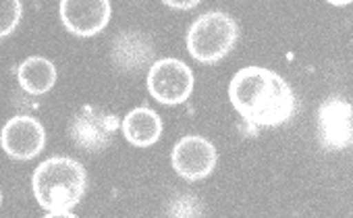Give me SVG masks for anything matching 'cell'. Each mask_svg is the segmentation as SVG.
<instances>
[{
	"mask_svg": "<svg viewBox=\"0 0 353 218\" xmlns=\"http://www.w3.org/2000/svg\"><path fill=\"white\" fill-rule=\"evenodd\" d=\"M32 189L40 208H44L50 218H71V210L85 195L88 172L69 156H50L34 170Z\"/></svg>",
	"mask_w": 353,
	"mask_h": 218,
	"instance_id": "obj_2",
	"label": "cell"
},
{
	"mask_svg": "<svg viewBox=\"0 0 353 218\" xmlns=\"http://www.w3.org/2000/svg\"><path fill=\"white\" fill-rule=\"evenodd\" d=\"M328 5H332V7H347V5H351L353 0H326Z\"/></svg>",
	"mask_w": 353,
	"mask_h": 218,
	"instance_id": "obj_15",
	"label": "cell"
},
{
	"mask_svg": "<svg viewBox=\"0 0 353 218\" xmlns=\"http://www.w3.org/2000/svg\"><path fill=\"white\" fill-rule=\"evenodd\" d=\"M216 148L202 135H185L174 143L170 162L174 172L185 181H202L216 168Z\"/></svg>",
	"mask_w": 353,
	"mask_h": 218,
	"instance_id": "obj_6",
	"label": "cell"
},
{
	"mask_svg": "<svg viewBox=\"0 0 353 218\" xmlns=\"http://www.w3.org/2000/svg\"><path fill=\"white\" fill-rule=\"evenodd\" d=\"M17 77H19L21 88L28 94L42 96V94H48L54 88V83H57V67H54L52 61H48L44 57H30L19 65Z\"/></svg>",
	"mask_w": 353,
	"mask_h": 218,
	"instance_id": "obj_12",
	"label": "cell"
},
{
	"mask_svg": "<svg viewBox=\"0 0 353 218\" xmlns=\"http://www.w3.org/2000/svg\"><path fill=\"white\" fill-rule=\"evenodd\" d=\"M119 129L121 121L114 112L85 104L73 115L69 123V137L81 152L100 154L114 141Z\"/></svg>",
	"mask_w": 353,
	"mask_h": 218,
	"instance_id": "obj_4",
	"label": "cell"
},
{
	"mask_svg": "<svg viewBox=\"0 0 353 218\" xmlns=\"http://www.w3.org/2000/svg\"><path fill=\"white\" fill-rule=\"evenodd\" d=\"M0 146L13 160H32L40 156L46 146V129L38 119L17 115L0 131Z\"/></svg>",
	"mask_w": 353,
	"mask_h": 218,
	"instance_id": "obj_8",
	"label": "cell"
},
{
	"mask_svg": "<svg viewBox=\"0 0 353 218\" xmlns=\"http://www.w3.org/2000/svg\"><path fill=\"white\" fill-rule=\"evenodd\" d=\"M0 204H3V193H0Z\"/></svg>",
	"mask_w": 353,
	"mask_h": 218,
	"instance_id": "obj_16",
	"label": "cell"
},
{
	"mask_svg": "<svg viewBox=\"0 0 353 218\" xmlns=\"http://www.w3.org/2000/svg\"><path fill=\"white\" fill-rule=\"evenodd\" d=\"M162 3L170 9H176V11H192L202 3V0H162Z\"/></svg>",
	"mask_w": 353,
	"mask_h": 218,
	"instance_id": "obj_14",
	"label": "cell"
},
{
	"mask_svg": "<svg viewBox=\"0 0 353 218\" xmlns=\"http://www.w3.org/2000/svg\"><path fill=\"white\" fill-rule=\"evenodd\" d=\"M318 139L326 150H347L353 143V106L343 98H328L318 110Z\"/></svg>",
	"mask_w": 353,
	"mask_h": 218,
	"instance_id": "obj_9",
	"label": "cell"
},
{
	"mask_svg": "<svg viewBox=\"0 0 353 218\" xmlns=\"http://www.w3.org/2000/svg\"><path fill=\"white\" fill-rule=\"evenodd\" d=\"M148 92L150 96L164 104V106H176L190 100L194 92V71L179 59H160L154 61L148 69Z\"/></svg>",
	"mask_w": 353,
	"mask_h": 218,
	"instance_id": "obj_5",
	"label": "cell"
},
{
	"mask_svg": "<svg viewBox=\"0 0 353 218\" xmlns=\"http://www.w3.org/2000/svg\"><path fill=\"white\" fill-rule=\"evenodd\" d=\"M123 137L135 148H150L162 135V119L148 106H137L127 112L121 123Z\"/></svg>",
	"mask_w": 353,
	"mask_h": 218,
	"instance_id": "obj_11",
	"label": "cell"
},
{
	"mask_svg": "<svg viewBox=\"0 0 353 218\" xmlns=\"http://www.w3.org/2000/svg\"><path fill=\"white\" fill-rule=\"evenodd\" d=\"M110 61L123 73H139L154 63L152 40L141 32H121L110 46Z\"/></svg>",
	"mask_w": 353,
	"mask_h": 218,
	"instance_id": "obj_10",
	"label": "cell"
},
{
	"mask_svg": "<svg viewBox=\"0 0 353 218\" xmlns=\"http://www.w3.org/2000/svg\"><path fill=\"white\" fill-rule=\"evenodd\" d=\"M21 15H23L21 0H0V40H5L19 28Z\"/></svg>",
	"mask_w": 353,
	"mask_h": 218,
	"instance_id": "obj_13",
	"label": "cell"
},
{
	"mask_svg": "<svg viewBox=\"0 0 353 218\" xmlns=\"http://www.w3.org/2000/svg\"><path fill=\"white\" fill-rule=\"evenodd\" d=\"M239 38L237 21L223 13L210 11L200 15L188 30V52L202 65H214L223 61Z\"/></svg>",
	"mask_w": 353,
	"mask_h": 218,
	"instance_id": "obj_3",
	"label": "cell"
},
{
	"mask_svg": "<svg viewBox=\"0 0 353 218\" xmlns=\"http://www.w3.org/2000/svg\"><path fill=\"white\" fill-rule=\"evenodd\" d=\"M229 100L252 131L285 125L297 112L293 88L266 67L237 71L229 83Z\"/></svg>",
	"mask_w": 353,
	"mask_h": 218,
	"instance_id": "obj_1",
	"label": "cell"
},
{
	"mask_svg": "<svg viewBox=\"0 0 353 218\" xmlns=\"http://www.w3.org/2000/svg\"><path fill=\"white\" fill-rule=\"evenodd\" d=\"M61 23L77 38L98 36L112 17L110 0H61Z\"/></svg>",
	"mask_w": 353,
	"mask_h": 218,
	"instance_id": "obj_7",
	"label": "cell"
}]
</instances>
